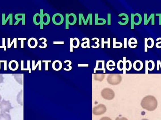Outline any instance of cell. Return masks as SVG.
<instances>
[{
  "instance_id": "1",
  "label": "cell",
  "mask_w": 161,
  "mask_h": 120,
  "mask_svg": "<svg viewBox=\"0 0 161 120\" xmlns=\"http://www.w3.org/2000/svg\"><path fill=\"white\" fill-rule=\"evenodd\" d=\"M158 102L156 98L152 95L147 96L142 99L141 106L144 109L149 111H153L156 109Z\"/></svg>"
},
{
  "instance_id": "2",
  "label": "cell",
  "mask_w": 161,
  "mask_h": 120,
  "mask_svg": "<svg viewBox=\"0 0 161 120\" xmlns=\"http://www.w3.org/2000/svg\"><path fill=\"white\" fill-rule=\"evenodd\" d=\"M0 109L1 113L10 112L11 109H13V107L10 101L3 100L0 103Z\"/></svg>"
},
{
  "instance_id": "3",
  "label": "cell",
  "mask_w": 161,
  "mask_h": 120,
  "mask_svg": "<svg viewBox=\"0 0 161 120\" xmlns=\"http://www.w3.org/2000/svg\"><path fill=\"white\" fill-rule=\"evenodd\" d=\"M53 23L56 25H60L63 23L64 18L63 15L59 13H57L53 15L52 18Z\"/></svg>"
},
{
  "instance_id": "4",
  "label": "cell",
  "mask_w": 161,
  "mask_h": 120,
  "mask_svg": "<svg viewBox=\"0 0 161 120\" xmlns=\"http://www.w3.org/2000/svg\"><path fill=\"white\" fill-rule=\"evenodd\" d=\"M106 107L105 105L101 104L96 106L92 110V113L94 115H101L106 112Z\"/></svg>"
},
{
  "instance_id": "5",
  "label": "cell",
  "mask_w": 161,
  "mask_h": 120,
  "mask_svg": "<svg viewBox=\"0 0 161 120\" xmlns=\"http://www.w3.org/2000/svg\"><path fill=\"white\" fill-rule=\"evenodd\" d=\"M43 10H40V13H36L34 16L33 22L36 25H41V23L43 22V16L44 14L43 13Z\"/></svg>"
},
{
  "instance_id": "6",
  "label": "cell",
  "mask_w": 161,
  "mask_h": 120,
  "mask_svg": "<svg viewBox=\"0 0 161 120\" xmlns=\"http://www.w3.org/2000/svg\"><path fill=\"white\" fill-rule=\"evenodd\" d=\"M101 95L106 100H112L114 97V93L110 89H104L101 92Z\"/></svg>"
},
{
  "instance_id": "7",
  "label": "cell",
  "mask_w": 161,
  "mask_h": 120,
  "mask_svg": "<svg viewBox=\"0 0 161 120\" xmlns=\"http://www.w3.org/2000/svg\"><path fill=\"white\" fill-rule=\"evenodd\" d=\"M145 68L146 74H148V71H153L155 68V63L153 60H146L145 61Z\"/></svg>"
},
{
  "instance_id": "8",
  "label": "cell",
  "mask_w": 161,
  "mask_h": 120,
  "mask_svg": "<svg viewBox=\"0 0 161 120\" xmlns=\"http://www.w3.org/2000/svg\"><path fill=\"white\" fill-rule=\"evenodd\" d=\"M144 15V24L145 25H147L149 23L150 20H152L151 25H155V14L154 13H152L150 15V16L149 18H147V13H145Z\"/></svg>"
},
{
  "instance_id": "9",
  "label": "cell",
  "mask_w": 161,
  "mask_h": 120,
  "mask_svg": "<svg viewBox=\"0 0 161 120\" xmlns=\"http://www.w3.org/2000/svg\"><path fill=\"white\" fill-rule=\"evenodd\" d=\"M6 14L5 13L2 14V25H6L8 21L10 20V25H13V14L10 13L9 14L8 16H7V18H5Z\"/></svg>"
},
{
  "instance_id": "10",
  "label": "cell",
  "mask_w": 161,
  "mask_h": 120,
  "mask_svg": "<svg viewBox=\"0 0 161 120\" xmlns=\"http://www.w3.org/2000/svg\"><path fill=\"white\" fill-rule=\"evenodd\" d=\"M19 68V63L16 60H11L9 63V68L11 71H15Z\"/></svg>"
},
{
  "instance_id": "11",
  "label": "cell",
  "mask_w": 161,
  "mask_h": 120,
  "mask_svg": "<svg viewBox=\"0 0 161 120\" xmlns=\"http://www.w3.org/2000/svg\"><path fill=\"white\" fill-rule=\"evenodd\" d=\"M63 67L62 63L59 60H55L52 64L53 70L55 71H58L60 70Z\"/></svg>"
},
{
  "instance_id": "12",
  "label": "cell",
  "mask_w": 161,
  "mask_h": 120,
  "mask_svg": "<svg viewBox=\"0 0 161 120\" xmlns=\"http://www.w3.org/2000/svg\"><path fill=\"white\" fill-rule=\"evenodd\" d=\"M133 67L136 71H141L143 69L144 67L143 62L141 60H136L134 62Z\"/></svg>"
},
{
  "instance_id": "13",
  "label": "cell",
  "mask_w": 161,
  "mask_h": 120,
  "mask_svg": "<svg viewBox=\"0 0 161 120\" xmlns=\"http://www.w3.org/2000/svg\"><path fill=\"white\" fill-rule=\"evenodd\" d=\"M38 44V42L37 40L35 38H30L28 40V46L31 49H34L35 48H36Z\"/></svg>"
},
{
  "instance_id": "14",
  "label": "cell",
  "mask_w": 161,
  "mask_h": 120,
  "mask_svg": "<svg viewBox=\"0 0 161 120\" xmlns=\"http://www.w3.org/2000/svg\"><path fill=\"white\" fill-rule=\"evenodd\" d=\"M15 19L16 20V22L14 23V25H17L20 21H22L23 25H26V14L25 13H23L21 18H19L18 13H17L15 15Z\"/></svg>"
},
{
  "instance_id": "15",
  "label": "cell",
  "mask_w": 161,
  "mask_h": 120,
  "mask_svg": "<svg viewBox=\"0 0 161 120\" xmlns=\"http://www.w3.org/2000/svg\"><path fill=\"white\" fill-rule=\"evenodd\" d=\"M99 14L96 13L95 14V24L97 25H102L106 23V20L105 18H99Z\"/></svg>"
},
{
  "instance_id": "16",
  "label": "cell",
  "mask_w": 161,
  "mask_h": 120,
  "mask_svg": "<svg viewBox=\"0 0 161 120\" xmlns=\"http://www.w3.org/2000/svg\"><path fill=\"white\" fill-rule=\"evenodd\" d=\"M134 23L136 25H141L142 21V16L139 13H136L134 15Z\"/></svg>"
},
{
  "instance_id": "17",
  "label": "cell",
  "mask_w": 161,
  "mask_h": 120,
  "mask_svg": "<svg viewBox=\"0 0 161 120\" xmlns=\"http://www.w3.org/2000/svg\"><path fill=\"white\" fill-rule=\"evenodd\" d=\"M122 16H124V18H122V20H124V23H121V21H119L118 23L119 25H126L129 23V16H128V15L127 14H126V13H121V14L118 15V16H119V17H121Z\"/></svg>"
},
{
  "instance_id": "18",
  "label": "cell",
  "mask_w": 161,
  "mask_h": 120,
  "mask_svg": "<svg viewBox=\"0 0 161 120\" xmlns=\"http://www.w3.org/2000/svg\"><path fill=\"white\" fill-rule=\"evenodd\" d=\"M12 75L18 83L21 85H23V74H13Z\"/></svg>"
},
{
  "instance_id": "19",
  "label": "cell",
  "mask_w": 161,
  "mask_h": 120,
  "mask_svg": "<svg viewBox=\"0 0 161 120\" xmlns=\"http://www.w3.org/2000/svg\"><path fill=\"white\" fill-rule=\"evenodd\" d=\"M69 25H74L77 22V16L74 13H70L69 14Z\"/></svg>"
},
{
  "instance_id": "20",
  "label": "cell",
  "mask_w": 161,
  "mask_h": 120,
  "mask_svg": "<svg viewBox=\"0 0 161 120\" xmlns=\"http://www.w3.org/2000/svg\"><path fill=\"white\" fill-rule=\"evenodd\" d=\"M17 40H18V38H14L13 39L12 42H11V38H7V41H8V43H7V48H11L13 44H14V48H17Z\"/></svg>"
},
{
  "instance_id": "21",
  "label": "cell",
  "mask_w": 161,
  "mask_h": 120,
  "mask_svg": "<svg viewBox=\"0 0 161 120\" xmlns=\"http://www.w3.org/2000/svg\"><path fill=\"white\" fill-rule=\"evenodd\" d=\"M35 60H33L32 61V70L33 71H35L37 68V67L39 66L38 70L39 71L41 70V60H39L36 65H35Z\"/></svg>"
},
{
  "instance_id": "22",
  "label": "cell",
  "mask_w": 161,
  "mask_h": 120,
  "mask_svg": "<svg viewBox=\"0 0 161 120\" xmlns=\"http://www.w3.org/2000/svg\"><path fill=\"white\" fill-rule=\"evenodd\" d=\"M51 22V17L49 14L48 13H45L43 14V22L44 25H47L50 23Z\"/></svg>"
},
{
  "instance_id": "23",
  "label": "cell",
  "mask_w": 161,
  "mask_h": 120,
  "mask_svg": "<svg viewBox=\"0 0 161 120\" xmlns=\"http://www.w3.org/2000/svg\"><path fill=\"white\" fill-rule=\"evenodd\" d=\"M116 66V63H115L114 61L113 60H109V61H107L106 65V68H107V70H108L109 71H113V70H112L111 67H112V68L115 69Z\"/></svg>"
},
{
  "instance_id": "24",
  "label": "cell",
  "mask_w": 161,
  "mask_h": 120,
  "mask_svg": "<svg viewBox=\"0 0 161 120\" xmlns=\"http://www.w3.org/2000/svg\"><path fill=\"white\" fill-rule=\"evenodd\" d=\"M86 40V41L83 42L81 44V48L84 49H85L86 48H90V41H89V38H83L81 40L84 41Z\"/></svg>"
},
{
  "instance_id": "25",
  "label": "cell",
  "mask_w": 161,
  "mask_h": 120,
  "mask_svg": "<svg viewBox=\"0 0 161 120\" xmlns=\"http://www.w3.org/2000/svg\"><path fill=\"white\" fill-rule=\"evenodd\" d=\"M104 40H105L104 38H101V48H105V44H106L107 45V48H111V38H108L107 40L106 41H105Z\"/></svg>"
},
{
  "instance_id": "26",
  "label": "cell",
  "mask_w": 161,
  "mask_h": 120,
  "mask_svg": "<svg viewBox=\"0 0 161 120\" xmlns=\"http://www.w3.org/2000/svg\"><path fill=\"white\" fill-rule=\"evenodd\" d=\"M138 41L137 40L136 38H129V41H128V46H129V48H131V49H134L135 48L133 46V44H135V45H137L138 44Z\"/></svg>"
},
{
  "instance_id": "27",
  "label": "cell",
  "mask_w": 161,
  "mask_h": 120,
  "mask_svg": "<svg viewBox=\"0 0 161 120\" xmlns=\"http://www.w3.org/2000/svg\"><path fill=\"white\" fill-rule=\"evenodd\" d=\"M17 102L18 104L23 106V91L21 90L18 93L17 96Z\"/></svg>"
},
{
  "instance_id": "28",
  "label": "cell",
  "mask_w": 161,
  "mask_h": 120,
  "mask_svg": "<svg viewBox=\"0 0 161 120\" xmlns=\"http://www.w3.org/2000/svg\"><path fill=\"white\" fill-rule=\"evenodd\" d=\"M11 116L8 113H0V120H11Z\"/></svg>"
},
{
  "instance_id": "29",
  "label": "cell",
  "mask_w": 161,
  "mask_h": 120,
  "mask_svg": "<svg viewBox=\"0 0 161 120\" xmlns=\"http://www.w3.org/2000/svg\"><path fill=\"white\" fill-rule=\"evenodd\" d=\"M116 38H113V48H122L123 46V43L122 42H116Z\"/></svg>"
},
{
  "instance_id": "30",
  "label": "cell",
  "mask_w": 161,
  "mask_h": 120,
  "mask_svg": "<svg viewBox=\"0 0 161 120\" xmlns=\"http://www.w3.org/2000/svg\"><path fill=\"white\" fill-rule=\"evenodd\" d=\"M147 48L149 49H151L154 46V40L152 38H147Z\"/></svg>"
},
{
  "instance_id": "31",
  "label": "cell",
  "mask_w": 161,
  "mask_h": 120,
  "mask_svg": "<svg viewBox=\"0 0 161 120\" xmlns=\"http://www.w3.org/2000/svg\"><path fill=\"white\" fill-rule=\"evenodd\" d=\"M83 21V23H84V25H87L88 23H86V20L84 18V16H83V13H79V25H81V21Z\"/></svg>"
},
{
  "instance_id": "32",
  "label": "cell",
  "mask_w": 161,
  "mask_h": 120,
  "mask_svg": "<svg viewBox=\"0 0 161 120\" xmlns=\"http://www.w3.org/2000/svg\"><path fill=\"white\" fill-rule=\"evenodd\" d=\"M80 40L77 38H73V48L74 49H76L79 48L80 46Z\"/></svg>"
},
{
  "instance_id": "33",
  "label": "cell",
  "mask_w": 161,
  "mask_h": 120,
  "mask_svg": "<svg viewBox=\"0 0 161 120\" xmlns=\"http://www.w3.org/2000/svg\"><path fill=\"white\" fill-rule=\"evenodd\" d=\"M117 69L119 71H123L124 70V63L123 60H119L117 63Z\"/></svg>"
},
{
  "instance_id": "34",
  "label": "cell",
  "mask_w": 161,
  "mask_h": 120,
  "mask_svg": "<svg viewBox=\"0 0 161 120\" xmlns=\"http://www.w3.org/2000/svg\"><path fill=\"white\" fill-rule=\"evenodd\" d=\"M132 63L131 62V61H129V60H126V65H125L126 70L128 71L131 70V69L132 68Z\"/></svg>"
},
{
  "instance_id": "35",
  "label": "cell",
  "mask_w": 161,
  "mask_h": 120,
  "mask_svg": "<svg viewBox=\"0 0 161 120\" xmlns=\"http://www.w3.org/2000/svg\"><path fill=\"white\" fill-rule=\"evenodd\" d=\"M97 61L99 62V63H101V70L102 71H103L104 73H106V68H105V60H97Z\"/></svg>"
},
{
  "instance_id": "36",
  "label": "cell",
  "mask_w": 161,
  "mask_h": 120,
  "mask_svg": "<svg viewBox=\"0 0 161 120\" xmlns=\"http://www.w3.org/2000/svg\"><path fill=\"white\" fill-rule=\"evenodd\" d=\"M68 18H69V14L66 13V30L69 29Z\"/></svg>"
},
{
  "instance_id": "37",
  "label": "cell",
  "mask_w": 161,
  "mask_h": 120,
  "mask_svg": "<svg viewBox=\"0 0 161 120\" xmlns=\"http://www.w3.org/2000/svg\"><path fill=\"white\" fill-rule=\"evenodd\" d=\"M134 15V14H133V13H131V30H133L134 29V23L133 20Z\"/></svg>"
},
{
  "instance_id": "38",
  "label": "cell",
  "mask_w": 161,
  "mask_h": 120,
  "mask_svg": "<svg viewBox=\"0 0 161 120\" xmlns=\"http://www.w3.org/2000/svg\"><path fill=\"white\" fill-rule=\"evenodd\" d=\"M26 38H18V40H20V48H24V40H26Z\"/></svg>"
},
{
  "instance_id": "39",
  "label": "cell",
  "mask_w": 161,
  "mask_h": 120,
  "mask_svg": "<svg viewBox=\"0 0 161 120\" xmlns=\"http://www.w3.org/2000/svg\"><path fill=\"white\" fill-rule=\"evenodd\" d=\"M42 62L45 63V70L46 71H48L49 69L48 63H51V60H43V61H42Z\"/></svg>"
},
{
  "instance_id": "40",
  "label": "cell",
  "mask_w": 161,
  "mask_h": 120,
  "mask_svg": "<svg viewBox=\"0 0 161 120\" xmlns=\"http://www.w3.org/2000/svg\"><path fill=\"white\" fill-rule=\"evenodd\" d=\"M47 41V38H45V40H44V41H43V43H42V44H43V46L40 45V46H39V47L41 48V49H44V48H47V46H48L47 43H46Z\"/></svg>"
},
{
  "instance_id": "41",
  "label": "cell",
  "mask_w": 161,
  "mask_h": 120,
  "mask_svg": "<svg viewBox=\"0 0 161 120\" xmlns=\"http://www.w3.org/2000/svg\"><path fill=\"white\" fill-rule=\"evenodd\" d=\"M95 39L96 40V42H95V44L96 45V46H91V47L93 48H94V49H96V48H99V46H100V45H99V39L98 38H95Z\"/></svg>"
},
{
  "instance_id": "42",
  "label": "cell",
  "mask_w": 161,
  "mask_h": 120,
  "mask_svg": "<svg viewBox=\"0 0 161 120\" xmlns=\"http://www.w3.org/2000/svg\"><path fill=\"white\" fill-rule=\"evenodd\" d=\"M123 63H124V70H123V73L124 74H126V67H125V65H126V57L125 56H124L123 57Z\"/></svg>"
},
{
  "instance_id": "43",
  "label": "cell",
  "mask_w": 161,
  "mask_h": 120,
  "mask_svg": "<svg viewBox=\"0 0 161 120\" xmlns=\"http://www.w3.org/2000/svg\"><path fill=\"white\" fill-rule=\"evenodd\" d=\"M159 40H161V38H158L156 40L157 41ZM156 48H157L158 49H160V48H161V41L156 43Z\"/></svg>"
},
{
  "instance_id": "44",
  "label": "cell",
  "mask_w": 161,
  "mask_h": 120,
  "mask_svg": "<svg viewBox=\"0 0 161 120\" xmlns=\"http://www.w3.org/2000/svg\"><path fill=\"white\" fill-rule=\"evenodd\" d=\"M73 38H70V52H73Z\"/></svg>"
},
{
  "instance_id": "45",
  "label": "cell",
  "mask_w": 161,
  "mask_h": 120,
  "mask_svg": "<svg viewBox=\"0 0 161 120\" xmlns=\"http://www.w3.org/2000/svg\"><path fill=\"white\" fill-rule=\"evenodd\" d=\"M111 24V15L110 13L107 14V25H110Z\"/></svg>"
},
{
  "instance_id": "46",
  "label": "cell",
  "mask_w": 161,
  "mask_h": 120,
  "mask_svg": "<svg viewBox=\"0 0 161 120\" xmlns=\"http://www.w3.org/2000/svg\"><path fill=\"white\" fill-rule=\"evenodd\" d=\"M24 61L23 60H21L20 61V64H21V67H20V70L21 71H28V70L27 68H24Z\"/></svg>"
},
{
  "instance_id": "47",
  "label": "cell",
  "mask_w": 161,
  "mask_h": 120,
  "mask_svg": "<svg viewBox=\"0 0 161 120\" xmlns=\"http://www.w3.org/2000/svg\"><path fill=\"white\" fill-rule=\"evenodd\" d=\"M1 63H4V70L6 71L7 70V60H0Z\"/></svg>"
},
{
  "instance_id": "48",
  "label": "cell",
  "mask_w": 161,
  "mask_h": 120,
  "mask_svg": "<svg viewBox=\"0 0 161 120\" xmlns=\"http://www.w3.org/2000/svg\"><path fill=\"white\" fill-rule=\"evenodd\" d=\"M2 41H3V43H2V46H3V48L4 49V51H6L7 50V48H6V46L5 45V41H6V38H2Z\"/></svg>"
},
{
  "instance_id": "49",
  "label": "cell",
  "mask_w": 161,
  "mask_h": 120,
  "mask_svg": "<svg viewBox=\"0 0 161 120\" xmlns=\"http://www.w3.org/2000/svg\"><path fill=\"white\" fill-rule=\"evenodd\" d=\"M27 69L28 71H29V73H31V69L30 68V60H28L27 61Z\"/></svg>"
},
{
  "instance_id": "50",
  "label": "cell",
  "mask_w": 161,
  "mask_h": 120,
  "mask_svg": "<svg viewBox=\"0 0 161 120\" xmlns=\"http://www.w3.org/2000/svg\"><path fill=\"white\" fill-rule=\"evenodd\" d=\"M147 38H145V52L147 53L148 51V49H147Z\"/></svg>"
},
{
  "instance_id": "51",
  "label": "cell",
  "mask_w": 161,
  "mask_h": 120,
  "mask_svg": "<svg viewBox=\"0 0 161 120\" xmlns=\"http://www.w3.org/2000/svg\"><path fill=\"white\" fill-rule=\"evenodd\" d=\"M157 63V70L159 71L160 70V68H161V61L160 60H158L156 61Z\"/></svg>"
},
{
  "instance_id": "52",
  "label": "cell",
  "mask_w": 161,
  "mask_h": 120,
  "mask_svg": "<svg viewBox=\"0 0 161 120\" xmlns=\"http://www.w3.org/2000/svg\"><path fill=\"white\" fill-rule=\"evenodd\" d=\"M54 45H63L64 44V41H53V42Z\"/></svg>"
},
{
  "instance_id": "53",
  "label": "cell",
  "mask_w": 161,
  "mask_h": 120,
  "mask_svg": "<svg viewBox=\"0 0 161 120\" xmlns=\"http://www.w3.org/2000/svg\"><path fill=\"white\" fill-rule=\"evenodd\" d=\"M89 66V64H78V67H88Z\"/></svg>"
},
{
  "instance_id": "54",
  "label": "cell",
  "mask_w": 161,
  "mask_h": 120,
  "mask_svg": "<svg viewBox=\"0 0 161 120\" xmlns=\"http://www.w3.org/2000/svg\"><path fill=\"white\" fill-rule=\"evenodd\" d=\"M155 16H159V25H161V13H157V14H155Z\"/></svg>"
},
{
  "instance_id": "55",
  "label": "cell",
  "mask_w": 161,
  "mask_h": 120,
  "mask_svg": "<svg viewBox=\"0 0 161 120\" xmlns=\"http://www.w3.org/2000/svg\"><path fill=\"white\" fill-rule=\"evenodd\" d=\"M127 47V38H124V48H126Z\"/></svg>"
},
{
  "instance_id": "56",
  "label": "cell",
  "mask_w": 161,
  "mask_h": 120,
  "mask_svg": "<svg viewBox=\"0 0 161 120\" xmlns=\"http://www.w3.org/2000/svg\"><path fill=\"white\" fill-rule=\"evenodd\" d=\"M4 81V77L3 76V74H0V83H2Z\"/></svg>"
},
{
  "instance_id": "57",
  "label": "cell",
  "mask_w": 161,
  "mask_h": 120,
  "mask_svg": "<svg viewBox=\"0 0 161 120\" xmlns=\"http://www.w3.org/2000/svg\"><path fill=\"white\" fill-rule=\"evenodd\" d=\"M72 69V67L71 66L68 67V69L66 68H64V70H66V71H70Z\"/></svg>"
},
{
  "instance_id": "58",
  "label": "cell",
  "mask_w": 161,
  "mask_h": 120,
  "mask_svg": "<svg viewBox=\"0 0 161 120\" xmlns=\"http://www.w3.org/2000/svg\"><path fill=\"white\" fill-rule=\"evenodd\" d=\"M116 120H128L125 117H117L116 118Z\"/></svg>"
},
{
  "instance_id": "59",
  "label": "cell",
  "mask_w": 161,
  "mask_h": 120,
  "mask_svg": "<svg viewBox=\"0 0 161 120\" xmlns=\"http://www.w3.org/2000/svg\"><path fill=\"white\" fill-rule=\"evenodd\" d=\"M100 120H112L110 119V118L107 117H104L100 119Z\"/></svg>"
},
{
  "instance_id": "60",
  "label": "cell",
  "mask_w": 161,
  "mask_h": 120,
  "mask_svg": "<svg viewBox=\"0 0 161 120\" xmlns=\"http://www.w3.org/2000/svg\"><path fill=\"white\" fill-rule=\"evenodd\" d=\"M1 62L0 61V70H1Z\"/></svg>"
},
{
  "instance_id": "61",
  "label": "cell",
  "mask_w": 161,
  "mask_h": 120,
  "mask_svg": "<svg viewBox=\"0 0 161 120\" xmlns=\"http://www.w3.org/2000/svg\"><path fill=\"white\" fill-rule=\"evenodd\" d=\"M1 98H2V97H1V95H0V102L1 101Z\"/></svg>"
},
{
  "instance_id": "62",
  "label": "cell",
  "mask_w": 161,
  "mask_h": 120,
  "mask_svg": "<svg viewBox=\"0 0 161 120\" xmlns=\"http://www.w3.org/2000/svg\"><path fill=\"white\" fill-rule=\"evenodd\" d=\"M0 48H3V46H0Z\"/></svg>"
},
{
  "instance_id": "63",
  "label": "cell",
  "mask_w": 161,
  "mask_h": 120,
  "mask_svg": "<svg viewBox=\"0 0 161 120\" xmlns=\"http://www.w3.org/2000/svg\"><path fill=\"white\" fill-rule=\"evenodd\" d=\"M142 120H147V119H142Z\"/></svg>"
}]
</instances>
